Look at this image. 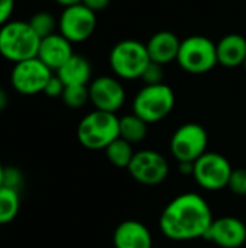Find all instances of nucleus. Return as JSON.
Segmentation results:
<instances>
[{
  "mask_svg": "<svg viewBox=\"0 0 246 248\" xmlns=\"http://www.w3.org/2000/svg\"><path fill=\"white\" fill-rule=\"evenodd\" d=\"M14 9V0H0V28L10 20Z\"/></svg>",
  "mask_w": 246,
  "mask_h": 248,
  "instance_id": "nucleus-28",
  "label": "nucleus"
},
{
  "mask_svg": "<svg viewBox=\"0 0 246 248\" xmlns=\"http://www.w3.org/2000/svg\"><path fill=\"white\" fill-rule=\"evenodd\" d=\"M178 170L181 174H188L193 176V163H178Z\"/></svg>",
  "mask_w": 246,
  "mask_h": 248,
  "instance_id": "nucleus-30",
  "label": "nucleus"
},
{
  "mask_svg": "<svg viewBox=\"0 0 246 248\" xmlns=\"http://www.w3.org/2000/svg\"><path fill=\"white\" fill-rule=\"evenodd\" d=\"M209 134L196 122H187L178 126L170 141L171 155L178 163H194L207 153Z\"/></svg>",
  "mask_w": 246,
  "mask_h": 248,
  "instance_id": "nucleus-7",
  "label": "nucleus"
},
{
  "mask_svg": "<svg viewBox=\"0 0 246 248\" xmlns=\"http://www.w3.org/2000/svg\"><path fill=\"white\" fill-rule=\"evenodd\" d=\"M120 137L119 118L116 113L94 109L87 113L77 126L78 142L91 151L106 150Z\"/></svg>",
  "mask_w": 246,
  "mask_h": 248,
  "instance_id": "nucleus-3",
  "label": "nucleus"
},
{
  "mask_svg": "<svg viewBox=\"0 0 246 248\" xmlns=\"http://www.w3.org/2000/svg\"><path fill=\"white\" fill-rule=\"evenodd\" d=\"M233 167L220 153L207 151L193 163V179L204 190L217 192L228 187Z\"/></svg>",
  "mask_w": 246,
  "mask_h": 248,
  "instance_id": "nucleus-8",
  "label": "nucleus"
},
{
  "mask_svg": "<svg viewBox=\"0 0 246 248\" xmlns=\"http://www.w3.org/2000/svg\"><path fill=\"white\" fill-rule=\"evenodd\" d=\"M97 16L83 3L64 7L58 19V31L71 44L87 41L96 31Z\"/></svg>",
  "mask_w": 246,
  "mask_h": 248,
  "instance_id": "nucleus-11",
  "label": "nucleus"
},
{
  "mask_svg": "<svg viewBox=\"0 0 246 248\" xmlns=\"http://www.w3.org/2000/svg\"><path fill=\"white\" fill-rule=\"evenodd\" d=\"M23 182H25L23 173L17 167H14V166L4 167V171H3V186L4 187L20 192V189L23 187Z\"/></svg>",
  "mask_w": 246,
  "mask_h": 248,
  "instance_id": "nucleus-25",
  "label": "nucleus"
},
{
  "mask_svg": "<svg viewBox=\"0 0 246 248\" xmlns=\"http://www.w3.org/2000/svg\"><path fill=\"white\" fill-rule=\"evenodd\" d=\"M90 103L97 110L117 113L126 100V92L117 77L100 76L88 84Z\"/></svg>",
  "mask_w": 246,
  "mask_h": 248,
  "instance_id": "nucleus-12",
  "label": "nucleus"
},
{
  "mask_svg": "<svg viewBox=\"0 0 246 248\" xmlns=\"http://www.w3.org/2000/svg\"><path fill=\"white\" fill-rule=\"evenodd\" d=\"M7 102H9V97H7V93L0 87V110H3L6 106H7Z\"/></svg>",
  "mask_w": 246,
  "mask_h": 248,
  "instance_id": "nucleus-31",
  "label": "nucleus"
},
{
  "mask_svg": "<svg viewBox=\"0 0 246 248\" xmlns=\"http://www.w3.org/2000/svg\"><path fill=\"white\" fill-rule=\"evenodd\" d=\"M81 3L90 10H93L94 13H97L104 10L110 4V0H81Z\"/></svg>",
  "mask_w": 246,
  "mask_h": 248,
  "instance_id": "nucleus-29",
  "label": "nucleus"
},
{
  "mask_svg": "<svg viewBox=\"0 0 246 248\" xmlns=\"http://www.w3.org/2000/svg\"><path fill=\"white\" fill-rule=\"evenodd\" d=\"M164 77H165L164 65L151 61V62L148 64V67L145 68V71H144L141 80H142L146 86H151V84H161V83H164Z\"/></svg>",
  "mask_w": 246,
  "mask_h": 248,
  "instance_id": "nucleus-26",
  "label": "nucleus"
},
{
  "mask_svg": "<svg viewBox=\"0 0 246 248\" xmlns=\"http://www.w3.org/2000/svg\"><path fill=\"white\" fill-rule=\"evenodd\" d=\"M128 171L139 185L158 186L167 180L170 174V166L161 153L155 150H141L135 151Z\"/></svg>",
  "mask_w": 246,
  "mask_h": 248,
  "instance_id": "nucleus-10",
  "label": "nucleus"
},
{
  "mask_svg": "<svg viewBox=\"0 0 246 248\" xmlns=\"http://www.w3.org/2000/svg\"><path fill=\"white\" fill-rule=\"evenodd\" d=\"M3 171H4V166L0 163V187L3 186Z\"/></svg>",
  "mask_w": 246,
  "mask_h": 248,
  "instance_id": "nucleus-33",
  "label": "nucleus"
},
{
  "mask_svg": "<svg viewBox=\"0 0 246 248\" xmlns=\"http://www.w3.org/2000/svg\"><path fill=\"white\" fill-rule=\"evenodd\" d=\"M61 99L65 103V106L71 109H80L87 102H90L88 86H65Z\"/></svg>",
  "mask_w": 246,
  "mask_h": 248,
  "instance_id": "nucleus-23",
  "label": "nucleus"
},
{
  "mask_svg": "<svg viewBox=\"0 0 246 248\" xmlns=\"http://www.w3.org/2000/svg\"><path fill=\"white\" fill-rule=\"evenodd\" d=\"M204 240L220 248H239L246 243V224L236 217H222L213 221Z\"/></svg>",
  "mask_w": 246,
  "mask_h": 248,
  "instance_id": "nucleus-13",
  "label": "nucleus"
},
{
  "mask_svg": "<svg viewBox=\"0 0 246 248\" xmlns=\"http://www.w3.org/2000/svg\"><path fill=\"white\" fill-rule=\"evenodd\" d=\"M39 42V36L26 20H9L0 28V55L14 64L35 58Z\"/></svg>",
  "mask_w": 246,
  "mask_h": 248,
  "instance_id": "nucleus-2",
  "label": "nucleus"
},
{
  "mask_svg": "<svg viewBox=\"0 0 246 248\" xmlns=\"http://www.w3.org/2000/svg\"><path fill=\"white\" fill-rule=\"evenodd\" d=\"M228 189L238 196H246V169L245 167H239V169H233L229 183H228Z\"/></svg>",
  "mask_w": 246,
  "mask_h": 248,
  "instance_id": "nucleus-24",
  "label": "nucleus"
},
{
  "mask_svg": "<svg viewBox=\"0 0 246 248\" xmlns=\"http://www.w3.org/2000/svg\"><path fill=\"white\" fill-rule=\"evenodd\" d=\"M213 221L207 201L199 193L187 192L175 196L162 209L159 230L168 240L186 243L204 238Z\"/></svg>",
  "mask_w": 246,
  "mask_h": 248,
  "instance_id": "nucleus-1",
  "label": "nucleus"
},
{
  "mask_svg": "<svg viewBox=\"0 0 246 248\" xmlns=\"http://www.w3.org/2000/svg\"><path fill=\"white\" fill-rule=\"evenodd\" d=\"M244 68H245V71H246V61H245V64H244Z\"/></svg>",
  "mask_w": 246,
  "mask_h": 248,
  "instance_id": "nucleus-34",
  "label": "nucleus"
},
{
  "mask_svg": "<svg viewBox=\"0 0 246 248\" xmlns=\"http://www.w3.org/2000/svg\"><path fill=\"white\" fill-rule=\"evenodd\" d=\"M28 22L33 32L39 36V39L55 33V28L58 26V20L48 12H38Z\"/></svg>",
  "mask_w": 246,
  "mask_h": 248,
  "instance_id": "nucleus-22",
  "label": "nucleus"
},
{
  "mask_svg": "<svg viewBox=\"0 0 246 248\" xmlns=\"http://www.w3.org/2000/svg\"><path fill=\"white\" fill-rule=\"evenodd\" d=\"M181 39L171 31H159L154 33L146 42V49L151 61L167 65L177 61Z\"/></svg>",
  "mask_w": 246,
  "mask_h": 248,
  "instance_id": "nucleus-16",
  "label": "nucleus"
},
{
  "mask_svg": "<svg viewBox=\"0 0 246 248\" xmlns=\"http://www.w3.org/2000/svg\"><path fill=\"white\" fill-rule=\"evenodd\" d=\"M217 62L226 68L244 67L246 61V38L241 33H228L217 44Z\"/></svg>",
  "mask_w": 246,
  "mask_h": 248,
  "instance_id": "nucleus-17",
  "label": "nucleus"
},
{
  "mask_svg": "<svg viewBox=\"0 0 246 248\" xmlns=\"http://www.w3.org/2000/svg\"><path fill=\"white\" fill-rule=\"evenodd\" d=\"M54 71L48 68L38 57L16 62L10 73L12 87L25 96H33L43 93V89Z\"/></svg>",
  "mask_w": 246,
  "mask_h": 248,
  "instance_id": "nucleus-9",
  "label": "nucleus"
},
{
  "mask_svg": "<svg viewBox=\"0 0 246 248\" xmlns=\"http://www.w3.org/2000/svg\"><path fill=\"white\" fill-rule=\"evenodd\" d=\"M54 1L58 3V4L62 6V7H70V6H74V4L81 3V0H54Z\"/></svg>",
  "mask_w": 246,
  "mask_h": 248,
  "instance_id": "nucleus-32",
  "label": "nucleus"
},
{
  "mask_svg": "<svg viewBox=\"0 0 246 248\" xmlns=\"http://www.w3.org/2000/svg\"><path fill=\"white\" fill-rule=\"evenodd\" d=\"M154 240L148 227L139 221L120 222L113 232L115 248H152Z\"/></svg>",
  "mask_w": 246,
  "mask_h": 248,
  "instance_id": "nucleus-15",
  "label": "nucleus"
},
{
  "mask_svg": "<svg viewBox=\"0 0 246 248\" xmlns=\"http://www.w3.org/2000/svg\"><path fill=\"white\" fill-rule=\"evenodd\" d=\"M149 62L146 44L136 39L119 41L109 54V65L113 74L122 80L141 78Z\"/></svg>",
  "mask_w": 246,
  "mask_h": 248,
  "instance_id": "nucleus-4",
  "label": "nucleus"
},
{
  "mask_svg": "<svg viewBox=\"0 0 246 248\" xmlns=\"http://www.w3.org/2000/svg\"><path fill=\"white\" fill-rule=\"evenodd\" d=\"M72 44L59 32L52 33L39 42L38 58L52 71H57L72 57Z\"/></svg>",
  "mask_w": 246,
  "mask_h": 248,
  "instance_id": "nucleus-14",
  "label": "nucleus"
},
{
  "mask_svg": "<svg viewBox=\"0 0 246 248\" xmlns=\"http://www.w3.org/2000/svg\"><path fill=\"white\" fill-rule=\"evenodd\" d=\"M20 195L17 190L0 187V225L10 224L19 214Z\"/></svg>",
  "mask_w": 246,
  "mask_h": 248,
  "instance_id": "nucleus-21",
  "label": "nucleus"
},
{
  "mask_svg": "<svg viewBox=\"0 0 246 248\" xmlns=\"http://www.w3.org/2000/svg\"><path fill=\"white\" fill-rule=\"evenodd\" d=\"M106 157L107 160L117 169H128L133 155H135V151H133V147L130 142L125 141L123 138H117L115 140L106 150Z\"/></svg>",
  "mask_w": 246,
  "mask_h": 248,
  "instance_id": "nucleus-20",
  "label": "nucleus"
},
{
  "mask_svg": "<svg viewBox=\"0 0 246 248\" xmlns=\"http://www.w3.org/2000/svg\"><path fill=\"white\" fill-rule=\"evenodd\" d=\"M177 62L186 73L190 74L209 73L219 64L216 44L203 35L187 36L181 41Z\"/></svg>",
  "mask_w": 246,
  "mask_h": 248,
  "instance_id": "nucleus-6",
  "label": "nucleus"
},
{
  "mask_svg": "<svg viewBox=\"0 0 246 248\" xmlns=\"http://www.w3.org/2000/svg\"><path fill=\"white\" fill-rule=\"evenodd\" d=\"M119 131L120 138L133 144H139L146 138L148 134V124L136 116L133 112L130 115H125L119 118Z\"/></svg>",
  "mask_w": 246,
  "mask_h": 248,
  "instance_id": "nucleus-19",
  "label": "nucleus"
},
{
  "mask_svg": "<svg viewBox=\"0 0 246 248\" xmlns=\"http://www.w3.org/2000/svg\"><path fill=\"white\" fill-rule=\"evenodd\" d=\"M174 106L175 94L168 84H145L133 97L132 112L149 125L165 119Z\"/></svg>",
  "mask_w": 246,
  "mask_h": 248,
  "instance_id": "nucleus-5",
  "label": "nucleus"
},
{
  "mask_svg": "<svg viewBox=\"0 0 246 248\" xmlns=\"http://www.w3.org/2000/svg\"><path fill=\"white\" fill-rule=\"evenodd\" d=\"M64 90H65V84L59 80V77L57 74H54L49 78V81L46 83V86L43 89V93L48 97H61Z\"/></svg>",
  "mask_w": 246,
  "mask_h": 248,
  "instance_id": "nucleus-27",
  "label": "nucleus"
},
{
  "mask_svg": "<svg viewBox=\"0 0 246 248\" xmlns=\"http://www.w3.org/2000/svg\"><path fill=\"white\" fill-rule=\"evenodd\" d=\"M55 73L65 86H88L91 81V64L80 54H72Z\"/></svg>",
  "mask_w": 246,
  "mask_h": 248,
  "instance_id": "nucleus-18",
  "label": "nucleus"
}]
</instances>
